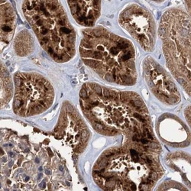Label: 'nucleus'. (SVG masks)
I'll return each mask as SVG.
<instances>
[{"instance_id":"nucleus-1","label":"nucleus","mask_w":191,"mask_h":191,"mask_svg":"<svg viewBox=\"0 0 191 191\" xmlns=\"http://www.w3.org/2000/svg\"><path fill=\"white\" fill-rule=\"evenodd\" d=\"M80 103L84 116L99 134L122 137V144H139L161 150L148 108L136 93L86 83L80 91Z\"/></svg>"},{"instance_id":"nucleus-2","label":"nucleus","mask_w":191,"mask_h":191,"mask_svg":"<svg viewBox=\"0 0 191 191\" xmlns=\"http://www.w3.org/2000/svg\"><path fill=\"white\" fill-rule=\"evenodd\" d=\"M160 151L135 143L108 148L93 167L94 181L104 190H151L165 174Z\"/></svg>"},{"instance_id":"nucleus-3","label":"nucleus","mask_w":191,"mask_h":191,"mask_svg":"<svg viewBox=\"0 0 191 191\" xmlns=\"http://www.w3.org/2000/svg\"><path fill=\"white\" fill-rule=\"evenodd\" d=\"M79 48L84 63L103 80L128 87L136 84V50L129 40L103 27L89 28Z\"/></svg>"},{"instance_id":"nucleus-4","label":"nucleus","mask_w":191,"mask_h":191,"mask_svg":"<svg viewBox=\"0 0 191 191\" xmlns=\"http://www.w3.org/2000/svg\"><path fill=\"white\" fill-rule=\"evenodd\" d=\"M21 10L40 45L55 61L76 55V32L60 0H23Z\"/></svg>"},{"instance_id":"nucleus-5","label":"nucleus","mask_w":191,"mask_h":191,"mask_svg":"<svg viewBox=\"0 0 191 191\" xmlns=\"http://www.w3.org/2000/svg\"><path fill=\"white\" fill-rule=\"evenodd\" d=\"M159 35L167 67L190 96V18L180 8H170L161 17Z\"/></svg>"},{"instance_id":"nucleus-6","label":"nucleus","mask_w":191,"mask_h":191,"mask_svg":"<svg viewBox=\"0 0 191 191\" xmlns=\"http://www.w3.org/2000/svg\"><path fill=\"white\" fill-rule=\"evenodd\" d=\"M13 110L20 116L41 114L49 109L55 99L51 84L38 73L19 72L14 76Z\"/></svg>"},{"instance_id":"nucleus-7","label":"nucleus","mask_w":191,"mask_h":191,"mask_svg":"<svg viewBox=\"0 0 191 191\" xmlns=\"http://www.w3.org/2000/svg\"><path fill=\"white\" fill-rule=\"evenodd\" d=\"M122 28L141 45L145 51L151 52L156 43L157 28L151 13L137 4L126 7L120 13Z\"/></svg>"},{"instance_id":"nucleus-8","label":"nucleus","mask_w":191,"mask_h":191,"mask_svg":"<svg viewBox=\"0 0 191 191\" xmlns=\"http://www.w3.org/2000/svg\"><path fill=\"white\" fill-rule=\"evenodd\" d=\"M143 71L147 85L158 100L170 106L180 103L181 96L175 83L168 73L150 56L144 60Z\"/></svg>"},{"instance_id":"nucleus-9","label":"nucleus","mask_w":191,"mask_h":191,"mask_svg":"<svg viewBox=\"0 0 191 191\" xmlns=\"http://www.w3.org/2000/svg\"><path fill=\"white\" fill-rule=\"evenodd\" d=\"M55 131L74 150L82 153L89 139L87 125L70 103H64Z\"/></svg>"},{"instance_id":"nucleus-10","label":"nucleus","mask_w":191,"mask_h":191,"mask_svg":"<svg viewBox=\"0 0 191 191\" xmlns=\"http://www.w3.org/2000/svg\"><path fill=\"white\" fill-rule=\"evenodd\" d=\"M160 138L174 148H184L190 144V131L175 115L165 113L160 116L156 125Z\"/></svg>"},{"instance_id":"nucleus-11","label":"nucleus","mask_w":191,"mask_h":191,"mask_svg":"<svg viewBox=\"0 0 191 191\" xmlns=\"http://www.w3.org/2000/svg\"><path fill=\"white\" fill-rule=\"evenodd\" d=\"M74 20L82 26L92 28L100 16L101 0H67Z\"/></svg>"},{"instance_id":"nucleus-12","label":"nucleus","mask_w":191,"mask_h":191,"mask_svg":"<svg viewBox=\"0 0 191 191\" xmlns=\"http://www.w3.org/2000/svg\"><path fill=\"white\" fill-rule=\"evenodd\" d=\"M16 27V16L7 0H0V53L8 45Z\"/></svg>"},{"instance_id":"nucleus-13","label":"nucleus","mask_w":191,"mask_h":191,"mask_svg":"<svg viewBox=\"0 0 191 191\" xmlns=\"http://www.w3.org/2000/svg\"><path fill=\"white\" fill-rule=\"evenodd\" d=\"M167 166L178 172L187 186L190 187V155L178 151L169 154L166 158Z\"/></svg>"},{"instance_id":"nucleus-14","label":"nucleus","mask_w":191,"mask_h":191,"mask_svg":"<svg viewBox=\"0 0 191 191\" xmlns=\"http://www.w3.org/2000/svg\"><path fill=\"white\" fill-rule=\"evenodd\" d=\"M12 92L13 84L11 76L6 66L0 60V109L9 102Z\"/></svg>"},{"instance_id":"nucleus-15","label":"nucleus","mask_w":191,"mask_h":191,"mask_svg":"<svg viewBox=\"0 0 191 191\" xmlns=\"http://www.w3.org/2000/svg\"><path fill=\"white\" fill-rule=\"evenodd\" d=\"M14 48L17 55L21 57L28 56L33 52L35 49V40L28 30H22L16 35Z\"/></svg>"},{"instance_id":"nucleus-16","label":"nucleus","mask_w":191,"mask_h":191,"mask_svg":"<svg viewBox=\"0 0 191 191\" xmlns=\"http://www.w3.org/2000/svg\"><path fill=\"white\" fill-rule=\"evenodd\" d=\"M157 190H188L187 187L182 184L173 181V180H167L162 183L158 187Z\"/></svg>"},{"instance_id":"nucleus-17","label":"nucleus","mask_w":191,"mask_h":191,"mask_svg":"<svg viewBox=\"0 0 191 191\" xmlns=\"http://www.w3.org/2000/svg\"><path fill=\"white\" fill-rule=\"evenodd\" d=\"M184 116H185L186 119H187L188 124H190V106H188L185 109L184 111Z\"/></svg>"},{"instance_id":"nucleus-18","label":"nucleus","mask_w":191,"mask_h":191,"mask_svg":"<svg viewBox=\"0 0 191 191\" xmlns=\"http://www.w3.org/2000/svg\"><path fill=\"white\" fill-rule=\"evenodd\" d=\"M185 4L187 6V9L188 12L190 14V0H185Z\"/></svg>"},{"instance_id":"nucleus-19","label":"nucleus","mask_w":191,"mask_h":191,"mask_svg":"<svg viewBox=\"0 0 191 191\" xmlns=\"http://www.w3.org/2000/svg\"><path fill=\"white\" fill-rule=\"evenodd\" d=\"M8 155H9V156L11 157V158H12V157L14 156V154H12V152H9V153H8Z\"/></svg>"},{"instance_id":"nucleus-20","label":"nucleus","mask_w":191,"mask_h":191,"mask_svg":"<svg viewBox=\"0 0 191 191\" xmlns=\"http://www.w3.org/2000/svg\"><path fill=\"white\" fill-rule=\"evenodd\" d=\"M3 154H4V152H3L1 148H0V155H2Z\"/></svg>"},{"instance_id":"nucleus-21","label":"nucleus","mask_w":191,"mask_h":191,"mask_svg":"<svg viewBox=\"0 0 191 191\" xmlns=\"http://www.w3.org/2000/svg\"><path fill=\"white\" fill-rule=\"evenodd\" d=\"M0 187H1V185H0Z\"/></svg>"}]
</instances>
